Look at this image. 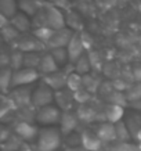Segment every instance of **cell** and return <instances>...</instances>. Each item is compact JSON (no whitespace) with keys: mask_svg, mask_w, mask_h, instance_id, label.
Wrapping results in <instances>:
<instances>
[{"mask_svg":"<svg viewBox=\"0 0 141 151\" xmlns=\"http://www.w3.org/2000/svg\"><path fill=\"white\" fill-rule=\"evenodd\" d=\"M32 28H51L54 31L67 28V21H65V15L62 11L54 6L49 4V3H43L42 9L39 13L32 18Z\"/></svg>","mask_w":141,"mask_h":151,"instance_id":"6da1fadb","label":"cell"},{"mask_svg":"<svg viewBox=\"0 0 141 151\" xmlns=\"http://www.w3.org/2000/svg\"><path fill=\"white\" fill-rule=\"evenodd\" d=\"M61 130L57 128H43L37 136V150L55 151L61 144Z\"/></svg>","mask_w":141,"mask_h":151,"instance_id":"7a4b0ae2","label":"cell"},{"mask_svg":"<svg viewBox=\"0 0 141 151\" xmlns=\"http://www.w3.org/2000/svg\"><path fill=\"white\" fill-rule=\"evenodd\" d=\"M55 92L50 86H47L46 83H42L40 86H37L33 90V97H32V104L33 107L37 108H43L47 105H51L53 100H54Z\"/></svg>","mask_w":141,"mask_h":151,"instance_id":"3957f363","label":"cell"},{"mask_svg":"<svg viewBox=\"0 0 141 151\" xmlns=\"http://www.w3.org/2000/svg\"><path fill=\"white\" fill-rule=\"evenodd\" d=\"M40 76V72L37 69L32 68H21L18 71H14V76H13V83L11 87H21V86H28L33 83L35 81H37Z\"/></svg>","mask_w":141,"mask_h":151,"instance_id":"277c9868","label":"cell"},{"mask_svg":"<svg viewBox=\"0 0 141 151\" xmlns=\"http://www.w3.org/2000/svg\"><path fill=\"white\" fill-rule=\"evenodd\" d=\"M61 116H62V112L59 111L58 107L47 105L37 110L36 121L43 125H54L57 122H61Z\"/></svg>","mask_w":141,"mask_h":151,"instance_id":"5b68a950","label":"cell"},{"mask_svg":"<svg viewBox=\"0 0 141 151\" xmlns=\"http://www.w3.org/2000/svg\"><path fill=\"white\" fill-rule=\"evenodd\" d=\"M73 32L72 29H69L68 27L67 28H62V29H58V31H55L53 37H51V40L49 42V45H47V49L49 50H54V49H59V47H68L69 42L72 40Z\"/></svg>","mask_w":141,"mask_h":151,"instance_id":"8992f818","label":"cell"},{"mask_svg":"<svg viewBox=\"0 0 141 151\" xmlns=\"http://www.w3.org/2000/svg\"><path fill=\"white\" fill-rule=\"evenodd\" d=\"M46 47L42 42H39L35 37V35H24L19 36L18 40L15 42V50H19L22 53H32V51H40Z\"/></svg>","mask_w":141,"mask_h":151,"instance_id":"52a82bcc","label":"cell"},{"mask_svg":"<svg viewBox=\"0 0 141 151\" xmlns=\"http://www.w3.org/2000/svg\"><path fill=\"white\" fill-rule=\"evenodd\" d=\"M9 96L13 99V101L15 103V105L19 107V108H24V107H28V105H32L33 92L28 86L15 87Z\"/></svg>","mask_w":141,"mask_h":151,"instance_id":"ba28073f","label":"cell"},{"mask_svg":"<svg viewBox=\"0 0 141 151\" xmlns=\"http://www.w3.org/2000/svg\"><path fill=\"white\" fill-rule=\"evenodd\" d=\"M67 49H68V53H69V61H71V64H75L77 60L84 54V49H86L84 45H83L82 36L79 33H75Z\"/></svg>","mask_w":141,"mask_h":151,"instance_id":"9c48e42d","label":"cell"},{"mask_svg":"<svg viewBox=\"0 0 141 151\" xmlns=\"http://www.w3.org/2000/svg\"><path fill=\"white\" fill-rule=\"evenodd\" d=\"M96 133L102 143L116 142V129H115V124L102 122V124H100L97 126Z\"/></svg>","mask_w":141,"mask_h":151,"instance_id":"30bf717a","label":"cell"},{"mask_svg":"<svg viewBox=\"0 0 141 151\" xmlns=\"http://www.w3.org/2000/svg\"><path fill=\"white\" fill-rule=\"evenodd\" d=\"M54 100L55 103L58 104V108H62V110H69L72 107V103L75 100V93L72 90H69L68 87L65 89H61V90H57L54 94Z\"/></svg>","mask_w":141,"mask_h":151,"instance_id":"8fae6325","label":"cell"},{"mask_svg":"<svg viewBox=\"0 0 141 151\" xmlns=\"http://www.w3.org/2000/svg\"><path fill=\"white\" fill-rule=\"evenodd\" d=\"M104 143L100 140L96 132L93 130H84L82 133V146L86 148V151H100Z\"/></svg>","mask_w":141,"mask_h":151,"instance_id":"7c38bea8","label":"cell"},{"mask_svg":"<svg viewBox=\"0 0 141 151\" xmlns=\"http://www.w3.org/2000/svg\"><path fill=\"white\" fill-rule=\"evenodd\" d=\"M15 132L22 140H33L35 137L39 136V130L36 126L31 125L26 121H21L15 125Z\"/></svg>","mask_w":141,"mask_h":151,"instance_id":"4fadbf2b","label":"cell"},{"mask_svg":"<svg viewBox=\"0 0 141 151\" xmlns=\"http://www.w3.org/2000/svg\"><path fill=\"white\" fill-rule=\"evenodd\" d=\"M59 71V67L58 64L55 63V60L53 58V55L50 54V51L49 53H44L43 57H42V63L39 65V72L40 75L46 76V75H50V73H54Z\"/></svg>","mask_w":141,"mask_h":151,"instance_id":"5bb4252c","label":"cell"},{"mask_svg":"<svg viewBox=\"0 0 141 151\" xmlns=\"http://www.w3.org/2000/svg\"><path fill=\"white\" fill-rule=\"evenodd\" d=\"M10 24H11V25H13V27L15 28L19 33L28 32V31L31 29V27H32V21L29 19V17H28L26 14L21 13V11L17 13L13 18L10 19Z\"/></svg>","mask_w":141,"mask_h":151,"instance_id":"9a60e30c","label":"cell"},{"mask_svg":"<svg viewBox=\"0 0 141 151\" xmlns=\"http://www.w3.org/2000/svg\"><path fill=\"white\" fill-rule=\"evenodd\" d=\"M59 124H61V132L64 134H71L77 126V115L72 114L69 111H65L62 112Z\"/></svg>","mask_w":141,"mask_h":151,"instance_id":"2e32d148","label":"cell"},{"mask_svg":"<svg viewBox=\"0 0 141 151\" xmlns=\"http://www.w3.org/2000/svg\"><path fill=\"white\" fill-rule=\"evenodd\" d=\"M105 119L111 122V124H118L120 122L125 115V108L122 105H116V104H108L104 110Z\"/></svg>","mask_w":141,"mask_h":151,"instance_id":"e0dca14e","label":"cell"},{"mask_svg":"<svg viewBox=\"0 0 141 151\" xmlns=\"http://www.w3.org/2000/svg\"><path fill=\"white\" fill-rule=\"evenodd\" d=\"M43 3L39 0H18V9L21 10V13L26 14L28 17H35L39 10L42 9Z\"/></svg>","mask_w":141,"mask_h":151,"instance_id":"ac0fdd59","label":"cell"},{"mask_svg":"<svg viewBox=\"0 0 141 151\" xmlns=\"http://www.w3.org/2000/svg\"><path fill=\"white\" fill-rule=\"evenodd\" d=\"M100 151H140L138 144H132V143H122V142H112L104 143Z\"/></svg>","mask_w":141,"mask_h":151,"instance_id":"d6986e66","label":"cell"},{"mask_svg":"<svg viewBox=\"0 0 141 151\" xmlns=\"http://www.w3.org/2000/svg\"><path fill=\"white\" fill-rule=\"evenodd\" d=\"M0 11L1 15L11 19L18 13V0H0Z\"/></svg>","mask_w":141,"mask_h":151,"instance_id":"ffe728a7","label":"cell"},{"mask_svg":"<svg viewBox=\"0 0 141 151\" xmlns=\"http://www.w3.org/2000/svg\"><path fill=\"white\" fill-rule=\"evenodd\" d=\"M40 51H32V53H24V68H32L39 71V65L42 63Z\"/></svg>","mask_w":141,"mask_h":151,"instance_id":"44dd1931","label":"cell"},{"mask_svg":"<svg viewBox=\"0 0 141 151\" xmlns=\"http://www.w3.org/2000/svg\"><path fill=\"white\" fill-rule=\"evenodd\" d=\"M125 122H126L129 130H130V133H132V137L136 140L137 133L141 130V115L137 114V112H132V114L126 118Z\"/></svg>","mask_w":141,"mask_h":151,"instance_id":"7402d4cb","label":"cell"},{"mask_svg":"<svg viewBox=\"0 0 141 151\" xmlns=\"http://www.w3.org/2000/svg\"><path fill=\"white\" fill-rule=\"evenodd\" d=\"M14 76V69L11 68H3L0 72V87L3 94H9V87H11Z\"/></svg>","mask_w":141,"mask_h":151,"instance_id":"603a6c76","label":"cell"},{"mask_svg":"<svg viewBox=\"0 0 141 151\" xmlns=\"http://www.w3.org/2000/svg\"><path fill=\"white\" fill-rule=\"evenodd\" d=\"M73 65H75V72H77L79 75H82V76H84V75H87V73H90V69L93 68L89 54H83Z\"/></svg>","mask_w":141,"mask_h":151,"instance_id":"cb8c5ba5","label":"cell"},{"mask_svg":"<svg viewBox=\"0 0 141 151\" xmlns=\"http://www.w3.org/2000/svg\"><path fill=\"white\" fill-rule=\"evenodd\" d=\"M50 54L53 55V58L55 60V63L58 64V67H65L68 65L69 61V53L67 47H59V49H54L50 50Z\"/></svg>","mask_w":141,"mask_h":151,"instance_id":"d4e9b609","label":"cell"},{"mask_svg":"<svg viewBox=\"0 0 141 151\" xmlns=\"http://www.w3.org/2000/svg\"><path fill=\"white\" fill-rule=\"evenodd\" d=\"M115 129H116V140L118 142H122V143H129L130 142V139L132 137V133L129 130L127 125L126 122H118V124H115Z\"/></svg>","mask_w":141,"mask_h":151,"instance_id":"484cf974","label":"cell"},{"mask_svg":"<svg viewBox=\"0 0 141 151\" xmlns=\"http://www.w3.org/2000/svg\"><path fill=\"white\" fill-rule=\"evenodd\" d=\"M100 86H101V81L98 78H96L94 75L87 73V75L83 76V87L86 89L87 92L96 93L100 90Z\"/></svg>","mask_w":141,"mask_h":151,"instance_id":"4316f807","label":"cell"},{"mask_svg":"<svg viewBox=\"0 0 141 151\" xmlns=\"http://www.w3.org/2000/svg\"><path fill=\"white\" fill-rule=\"evenodd\" d=\"M54 29H51V28H37V29H33V35L36 37L39 42H42L44 46L49 45V42L51 40V37L54 35Z\"/></svg>","mask_w":141,"mask_h":151,"instance_id":"83f0119b","label":"cell"},{"mask_svg":"<svg viewBox=\"0 0 141 151\" xmlns=\"http://www.w3.org/2000/svg\"><path fill=\"white\" fill-rule=\"evenodd\" d=\"M126 97L129 103H136L141 100V82H133L127 90H126Z\"/></svg>","mask_w":141,"mask_h":151,"instance_id":"f1b7e54d","label":"cell"},{"mask_svg":"<svg viewBox=\"0 0 141 151\" xmlns=\"http://www.w3.org/2000/svg\"><path fill=\"white\" fill-rule=\"evenodd\" d=\"M67 87H68L69 90H72L73 93L77 92V90H80V89H83V76L82 75H79L77 72L71 73V75L68 76Z\"/></svg>","mask_w":141,"mask_h":151,"instance_id":"f546056e","label":"cell"},{"mask_svg":"<svg viewBox=\"0 0 141 151\" xmlns=\"http://www.w3.org/2000/svg\"><path fill=\"white\" fill-rule=\"evenodd\" d=\"M107 100L109 101V104H116V105H125L127 104V97H126V93L119 92V90H114L112 93H109L107 96Z\"/></svg>","mask_w":141,"mask_h":151,"instance_id":"4dcf8cb0","label":"cell"},{"mask_svg":"<svg viewBox=\"0 0 141 151\" xmlns=\"http://www.w3.org/2000/svg\"><path fill=\"white\" fill-rule=\"evenodd\" d=\"M10 68L14 69V71H18L24 67V53L19 50H15L10 54Z\"/></svg>","mask_w":141,"mask_h":151,"instance_id":"1f68e13d","label":"cell"},{"mask_svg":"<svg viewBox=\"0 0 141 151\" xmlns=\"http://www.w3.org/2000/svg\"><path fill=\"white\" fill-rule=\"evenodd\" d=\"M15 108H17V105L13 101V99L7 94H3L1 96V116H6L9 112L11 114V111H14Z\"/></svg>","mask_w":141,"mask_h":151,"instance_id":"d6a6232c","label":"cell"},{"mask_svg":"<svg viewBox=\"0 0 141 151\" xmlns=\"http://www.w3.org/2000/svg\"><path fill=\"white\" fill-rule=\"evenodd\" d=\"M1 33H3V37H4V40L7 42H15L18 40V37L21 36V33L15 29V28L10 24L9 27H6V28H1Z\"/></svg>","mask_w":141,"mask_h":151,"instance_id":"836d02e7","label":"cell"},{"mask_svg":"<svg viewBox=\"0 0 141 151\" xmlns=\"http://www.w3.org/2000/svg\"><path fill=\"white\" fill-rule=\"evenodd\" d=\"M75 100L77 103H80V104H86L90 100V92H87L84 87L80 89V90H77V92H75Z\"/></svg>","mask_w":141,"mask_h":151,"instance_id":"e575fe53","label":"cell"},{"mask_svg":"<svg viewBox=\"0 0 141 151\" xmlns=\"http://www.w3.org/2000/svg\"><path fill=\"white\" fill-rule=\"evenodd\" d=\"M46 3L54 6L57 9H67L68 7V0H46Z\"/></svg>","mask_w":141,"mask_h":151,"instance_id":"d590c367","label":"cell"},{"mask_svg":"<svg viewBox=\"0 0 141 151\" xmlns=\"http://www.w3.org/2000/svg\"><path fill=\"white\" fill-rule=\"evenodd\" d=\"M132 76L134 82H141V64H136L132 69Z\"/></svg>","mask_w":141,"mask_h":151,"instance_id":"8d00e7d4","label":"cell"},{"mask_svg":"<svg viewBox=\"0 0 141 151\" xmlns=\"http://www.w3.org/2000/svg\"><path fill=\"white\" fill-rule=\"evenodd\" d=\"M65 151H86V148H84L83 146H80V147H67Z\"/></svg>","mask_w":141,"mask_h":151,"instance_id":"74e56055","label":"cell"},{"mask_svg":"<svg viewBox=\"0 0 141 151\" xmlns=\"http://www.w3.org/2000/svg\"><path fill=\"white\" fill-rule=\"evenodd\" d=\"M132 107L134 108V110H137V111H141V100L136 101V103H133Z\"/></svg>","mask_w":141,"mask_h":151,"instance_id":"f35d334b","label":"cell"},{"mask_svg":"<svg viewBox=\"0 0 141 151\" xmlns=\"http://www.w3.org/2000/svg\"><path fill=\"white\" fill-rule=\"evenodd\" d=\"M18 151H32V148H31V147L28 146V144H24V146L21 147V148H19Z\"/></svg>","mask_w":141,"mask_h":151,"instance_id":"ab89813d","label":"cell"},{"mask_svg":"<svg viewBox=\"0 0 141 151\" xmlns=\"http://www.w3.org/2000/svg\"><path fill=\"white\" fill-rule=\"evenodd\" d=\"M136 140H137V142H138V143H141V130H140V132H138V133H137Z\"/></svg>","mask_w":141,"mask_h":151,"instance_id":"60d3db41","label":"cell"},{"mask_svg":"<svg viewBox=\"0 0 141 151\" xmlns=\"http://www.w3.org/2000/svg\"><path fill=\"white\" fill-rule=\"evenodd\" d=\"M138 148H140V151H141V143H138Z\"/></svg>","mask_w":141,"mask_h":151,"instance_id":"b9f144b4","label":"cell"}]
</instances>
